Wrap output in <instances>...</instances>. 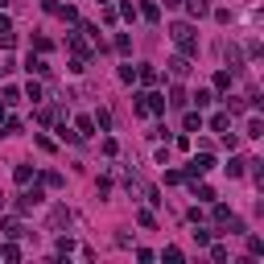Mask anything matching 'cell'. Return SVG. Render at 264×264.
I'll return each instance as SVG.
<instances>
[{"label": "cell", "mask_w": 264, "mask_h": 264, "mask_svg": "<svg viewBox=\"0 0 264 264\" xmlns=\"http://www.w3.org/2000/svg\"><path fill=\"white\" fill-rule=\"evenodd\" d=\"M170 38H174V46L190 58V54H198V33H194V25L190 21H178L174 29H170Z\"/></svg>", "instance_id": "obj_1"}, {"label": "cell", "mask_w": 264, "mask_h": 264, "mask_svg": "<svg viewBox=\"0 0 264 264\" xmlns=\"http://www.w3.org/2000/svg\"><path fill=\"white\" fill-rule=\"evenodd\" d=\"M132 112H137V116H161V112H165V95H157V91H145V95H137Z\"/></svg>", "instance_id": "obj_2"}, {"label": "cell", "mask_w": 264, "mask_h": 264, "mask_svg": "<svg viewBox=\"0 0 264 264\" xmlns=\"http://www.w3.org/2000/svg\"><path fill=\"white\" fill-rule=\"evenodd\" d=\"M42 198H46V194H42V186H33V190H25V194H17V215H29L33 207H38V203H42Z\"/></svg>", "instance_id": "obj_3"}, {"label": "cell", "mask_w": 264, "mask_h": 264, "mask_svg": "<svg viewBox=\"0 0 264 264\" xmlns=\"http://www.w3.org/2000/svg\"><path fill=\"white\" fill-rule=\"evenodd\" d=\"M211 165H215V161H211V153L203 149V153H198V157H194V161L186 165V174H190V178H203V174L211 170Z\"/></svg>", "instance_id": "obj_4"}, {"label": "cell", "mask_w": 264, "mask_h": 264, "mask_svg": "<svg viewBox=\"0 0 264 264\" xmlns=\"http://www.w3.org/2000/svg\"><path fill=\"white\" fill-rule=\"evenodd\" d=\"M46 227H50V231H62V227H71V211H66V207H54Z\"/></svg>", "instance_id": "obj_5"}, {"label": "cell", "mask_w": 264, "mask_h": 264, "mask_svg": "<svg viewBox=\"0 0 264 264\" xmlns=\"http://www.w3.org/2000/svg\"><path fill=\"white\" fill-rule=\"evenodd\" d=\"M170 75H174V79H186V75H190V58H186V54L170 58Z\"/></svg>", "instance_id": "obj_6"}, {"label": "cell", "mask_w": 264, "mask_h": 264, "mask_svg": "<svg viewBox=\"0 0 264 264\" xmlns=\"http://www.w3.org/2000/svg\"><path fill=\"white\" fill-rule=\"evenodd\" d=\"M71 50H75V58H87L91 62V46L83 42V33H71Z\"/></svg>", "instance_id": "obj_7"}, {"label": "cell", "mask_w": 264, "mask_h": 264, "mask_svg": "<svg viewBox=\"0 0 264 264\" xmlns=\"http://www.w3.org/2000/svg\"><path fill=\"white\" fill-rule=\"evenodd\" d=\"M182 5L190 9V17H207L211 13V0H182Z\"/></svg>", "instance_id": "obj_8"}, {"label": "cell", "mask_w": 264, "mask_h": 264, "mask_svg": "<svg viewBox=\"0 0 264 264\" xmlns=\"http://www.w3.org/2000/svg\"><path fill=\"white\" fill-rule=\"evenodd\" d=\"M25 71H29V75H50V66H46V58H33V54H29V58H25Z\"/></svg>", "instance_id": "obj_9"}, {"label": "cell", "mask_w": 264, "mask_h": 264, "mask_svg": "<svg viewBox=\"0 0 264 264\" xmlns=\"http://www.w3.org/2000/svg\"><path fill=\"white\" fill-rule=\"evenodd\" d=\"M42 186H50V190H58V186H66V178H62L58 170H46V174H42Z\"/></svg>", "instance_id": "obj_10"}, {"label": "cell", "mask_w": 264, "mask_h": 264, "mask_svg": "<svg viewBox=\"0 0 264 264\" xmlns=\"http://www.w3.org/2000/svg\"><path fill=\"white\" fill-rule=\"evenodd\" d=\"M165 104H170V108H186V104H190V95H186L182 87H174V91H170V99H165Z\"/></svg>", "instance_id": "obj_11"}, {"label": "cell", "mask_w": 264, "mask_h": 264, "mask_svg": "<svg viewBox=\"0 0 264 264\" xmlns=\"http://www.w3.org/2000/svg\"><path fill=\"white\" fill-rule=\"evenodd\" d=\"M87 137H95V120L91 116H79V141H87Z\"/></svg>", "instance_id": "obj_12"}, {"label": "cell", "mask_w": 264, "mask_h": 264, "mask_svg": "<svg viewBox=\"0 0 264 264\" xmlns=\"http://www.w3.org/2000/svg\"><path fill=\"white\" fill-rule=\"evenodd\" d=\"M13 178H17L21 186H29V182H33V165H17V170H13Z\"/></svg>", "instance_id": "obj_13"}, {"label": "cell", "mask_w": 264, "mask_h": 264, "mask_svg": "<svg viewBox=\"0 0 264 264\" xmlns=\"http://www.w3.org/2000/svg\"><path fill=\"white\" fill-rule=\"evenodd\" d=\"M141 17H145V21H161V9L153 5V0H145V5H141Z\"/></svg>", "instance_id": "obj_14"}, {"label": "cell", "mask_w": 264, "mask_h": 264, "mask_svg": "<svg viewBox=\"0 0 264 264\" xmlns=\"http://www.w3.org/2000/svg\"><path fill=\"white\" fill-rule=\"evenodd\" d=\"M211 215H215V223H219V227H227V219H231V207L215 203V211H211Z\"/></svg>", "instance_id": "obj_15"}, {"label": "cell", "mask_w": 264, "mask_h": 264, "mask_svg": "<svg viewBox=\"0 0 264 264\" xmlns=\"http://www.w3.org/2000/svg\"><path fill=\"white\" fill-rule=\"evenodd\" d=\"M244 137H264V120H260V116L248 120V132H244Z\"/></svg>", "instance_id": "obj_16"}, {"label": "cell", "mask_w": 264, "mask_h": 264, "mask_svg": "<svg viewBox=\"0 0 264 264\" xmlns=\"http://www.w3.org/2000/svg\"><path fill=\"white\" fill-rule=\"evenodd\" d=\"M244 165H248V161H240V157H231V165H227V178H244Z\"/></svg>", "instance_id": "obj_17"}, {"label": "cell", "mask_w": 264, "mask_h": 264, "mask_svg": "<svg viewBox=\"0 0 264 264\" xmlns=\"http://www.w3.org/2000/svg\"><path fill=\"white\" fill-rule=\"evenodd\" d=\"M223 54H227V62H231V71H240V46H231V42H227Z\"/></svg>", "instance_id": "obj_18"}, {"label": "cell", "mask_w": 264, "mask_h": 264, "mask_svg": "<svg viewBox=\"0 0 264 264\" xmlns=\"http://www.w3.org/2000/svg\"><path fill=\"white\" fill-rule=\"evenodd\" d=\"M211 128H215V132H223V128H231V116H227V112H219V116H211Z\"/></svg>", "instance_id": "obj_19"}, {"label": "cell", "mask_w": 264, "mask_h": 264, "mask_svg": "<svg viewBox=\"0 0 264 264\" xmlns=\"http://www.w3.org/2000/svg\"><path fill=\"white\" fill-rule=\"evenodd\" d=\"M194 194L203 198V203H215V190H211V186H203V182H194Z\"/></svg>", "instance_id": "obj_20"}, {"label": "cell", "mask_w": 264, "mask_h": 264, "mask_svg": "<svg viewBox=\"0 0 264 264\" xmlns=\"http://www.w3.org/2000/svg\"><path fill=\"white\" fill-rule=\"evenodd\" d=\"M116 13H120V17H124V21H137V5H132V0H124V5H120V9H116Z\"/></svg>", "instance_id": "obj_21"}, {"label": "cell", "mask_w": 264, "mask_h": 264, "mask_svg": "<svg viewBox=\"0 0 264 264\" xmlns=\"http://www.w3.org/2000/svg\"><path fill=\"white\" fill-rule=\"evenodd\" d=\"M75 252V240L71 236H58V256H71Z\"/></svg>", "instance_id": "obj_22"}, {"label": "cell", "mask_w": 264, "mask_h": 264, "mask_svg": "<svg viewBox=\"0 0 264 264\" xmlns=\"http://www.w3.org/2000/svg\"><path fill=\"white\" fill-rule=\"evenodd\" d=\"M137 79H141V83H149V87H153V83H157V71H153V66H141V71H137Z\"/></svg>", "instance_id": "obj_23"}, {"label": "cell", "mask_w": 264, "mask_h": 264, "mask_svg": "<svg viewBox=\"0 0 264 264\" xmlns=\"http://www.w3.org/2000/svg\"><path fill=\"white\" fill-rule=\"evenodd\" d=\"M112 46H116V54H128V50H132V38H128V33H120Z\"/></svg>", "instance_id": "obj_24"}, {"label": "cell", "mask_w": 264, "mask_h": 264, "mask_svg": "<svg viewBox=\"0 0 264 264\" xmlns=\"http://www.w3.org/2000/svg\"><path fill=\"white\" fill-rule=\"evenodd\" d=\"M248 252H252V256H264V240H260V236H248Z\"/></svg>", "instance_id": "obj_25"}, {"label": "cell", "mask_w": 264, "mask_h": 264, "mask_svg": "<svg viewBox=\"0 0 264 264\" xmlns=\"http://www.w3.org/2000/svg\"><path fill=\"white\" fill-rule=\"evenodd\" d=\"M91 120H95V124H99V128H112V112H104V108H99V112H95V116H91Z\"/></svg>", "instance_id": "obj_26"}, {"label": "cell", "mask_w": 264, "mask_h": 264, "mask_svg": "<svg viewBox=\"0 0 264 264\" xmlns=\"http://www.w3.org/2000/svg\"><path fill=\"white\" fill-rule=\"evenodd\" d=\"M194 128H203V116H198V112H186V132H194Z\"/></svg>", "instance_id": "obj_27"}, {"label": "cell", "mask_w": 264, "mask_h": 264, "mask_svg": "<svg viewBox=\"0 0 264 264\" xmlns=\"http://www.w3.org/2000/svg\"><path fill=\"white\" fill-rule=\"evenodd\" d=\"M0 256H5V260H21V248H17V244H5V248H0Z\"/></svg>", "instance_id": "obj_28"}, {"label": "cell", "mask_w": 264, "mask_h": 264, "mask_svg": "<svg viewBox=\"0 0 264 264\" xmlns=\"http://www.w3.org/2000/svg\"><path fill=\"white\" fill-rule=\"evenodd\" d=\"M211 260H215V264H227V248L215 244V248H211Z\"/></svg>", "instance_id": "obj_29"}, {"label": "cell", "mask_w": 264, "mask_h": 264, "mask_svg": "<svg viewBox=\"0 0 264 264\" xmlns=\"http://www.w3.org/2000/svg\"><path fill=\"white\" fill-rule=\"evenodd\" d=\"M0 46L13 50V46H17V33H13V29H5V33H0Z\"/></svg>", "instance_id": "obj_30"}, {"label": "cell", "mask_w": 264, "mask_h": 264, "mask_svg": "<svg viewBox=\"0 0 264 264\" xmlns=\"http://www.w3.org/2000/svg\"><path fill=\"white\" fill-rule=\"evenodd\" d=\"M248 165H252V178H256V186H260V182H264V161H248Z\"/></svg>", "instance_id": "obj_31"}, {"label": "cell", "mask_w": 264, "mask_h": 264, "mask_svg": "<svg viewBox=\"0 0 264 264\" xmlns=\"http://www.w3.org/2000/svg\"><path fill=\"white\" fill-rule=\"evenodd\" d=\"M194 244H198V248H207V244H211V231L198 227V231H194Z\"/></svg>", "instance_id": "obj_32"}, {"label": "cell", "mask_w": 264, "mask_h": 264, "mask_svg": "<svg viewBox=\"0 0 264 264\" xmlns=\"http://www.w3.org/2000/svg\"><path fill=\"white\" fill-rule=\"evenodd\" d=\"M215 87H219V91H227V87H231V75H227V71H219V75H215Z\"/></svg>", "instance_id": "obj_33"}, {"label": "cell", "mask_w": 264, "mask_h": 264, "mask_svg": "<svg viewBox=\"0 0 264 264\" xmlns=\"http://www.w3.org/2000/svg\"><path fill=\"white\" fill-rule=\"evenodd\" d=\"M137 79V66H120V83H132Z\"/></svg>", "instance_id": "obj_34"}, {"label": "cell", "mask_w": 264, "mask_h": 264, "mask_svg": "<svg viewBox=\"0 0 264 264\" xmlns=\"http://www.w3.org/2000/svg\"><path fill=\"white\" fill-rule=\"evenodd\" d=\"M25 95H29V99H42L46 91H42V83H29V87H25Z\"/></svg>", "instance_id": "obj_35"}, {"label": "cell", "mask_w": 264, "mask_h": 264, "mask_svg": "<svg viewBox=\"0 0 264 264\" xmlns=\"http://www.w3.org/2000/svg\"><path fill=\"white\" fill-rule=\"evenodd\" d=\"M33 50H38V54H50V38H33Z\"/></svg>", "instance_id": "obj_36"}, {"label": "cell", "mask_w": 264, "mask_h": 264, "mask_svg": "<svg viewBox=\"0 0 264 264\" xmlns=\"http://www.w3.org/2000/svg\"><path fill=\"white\" fill-rule=\"evenodd\" d=\"M137 223H141V227H153L157 219H153V211H141V215H137Z\"/></svg>", "instance_id": "obj_37"}, {"label": "cell", "mask_w": 264, "mask_h": 264, "mask_svg": "<svg viewBox=\"0 0 264 264\" xmlns=\"http://www.w3.org/2000/svg\"><path fill=\"white\" fill-rule=\"evenodd\" d=\"M165 9H182V0H165Z\"/></svg>", "instance_id": "obj_38"}, {"label": "cell", "mask_w": 264, "mask_h": 264, "mask_svg": "<svg viewBox=\"0 0 264 264\" xmlns=\"http://www.w3.org/2000/svg\"><path fill=\"white\" fill-rule=\"evenodd\" d=\"M9 5H13V0H0V9H9Z\"/></svg>", "instance_id": "obj_39"}, {"label": "cell", "mask_w": 264, "mask_h": 264, "mask_svg": "<svg viewBox=\"0 0 264 264\" xmlns=\"http://www.w3.org/2000/svg\"><path fill=\"white\" fill-rule=\"evenodd\" d=\"M95 5H108V0H95Z\"/></svg>", "instance_id": "obj_40"}, {"label": "cell", "mask_w": 264, "mask_h": 264, "mask_svg": "<svg viewBox=\"0 0 264 264\" xmlns=\"http://www.w3.org/2000/svg\"><path fill=\"white\" fill-rule=\"evenodd\" d=\"M0 207H5V194H0Z\"/></svg>", "instance_id": "obj_41"}]
</instances>
